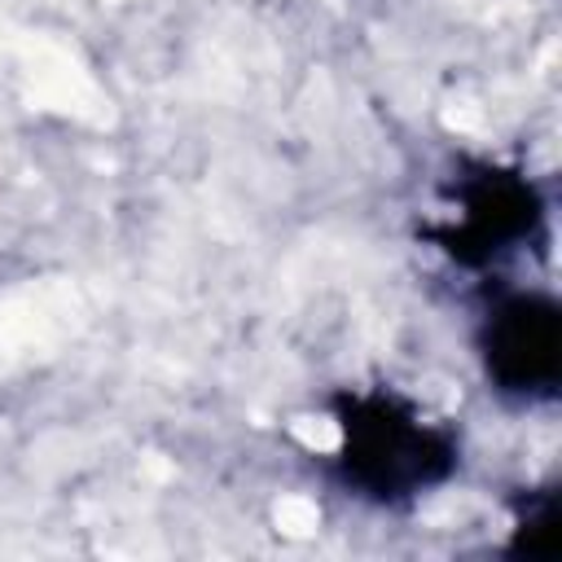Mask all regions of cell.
Listing matches in <instances>:
<instances>
[{
    "instance_id": "obj_1",
    "label": "cell",
    "mask_w": 562,
    "mask_h": 562,
    "mask_svg": "<svg viewBox=\"0 0 562 562\" xmlns=\"http://www.w3.org/2000/svg\"><path fill=\"white\" fill-rule=\"evenodd\" d=\"M329 474L369 509H413L461 470V435L391 382L347 386L329 400Z\"/></svg>"
},
{
    "instance_id": "obj_2",
    "label": "cell",
    "mask_w": 562,
    "mask_h": 562,
    "mask_svg": "<svg viewBox=\"0 0 562 562\" xmlns=\"http://www.w3.org/2000/svg\"><path fill=\"white\" fill-rule=\"evenodd\" d=\"M549 233V202L540 184L505 158H465L439 193V211L426 224L435 250L452 268L496 272Z\"/></svg>"
},
{
    "instance_id": "obj_3",
    "label": "cell",
    "mask_w": 562,
    "mask_h": 562,
    "mask_svg": "<svg viewBox=\"0 0 562 562\" xmlns=\"http://www.w3.org/2000/svg\"><path fill=\"white\" fill-rule=\"evenodd\" d=\"M474 356L487 378V391H496L505 404H553L562 373V316L553 294L536 285L496 290L483 303Z\"/></svg>"
},
{
    "instance_id": "obj_4",
    "label": "cell",
    "mask_w": 562,
    "mask_h": 562,
    "mask_svg": "<svg viewBox=\"0 0 562 562\" xmlns=\"http://www.w3.org/2000/svg\"><path fill=\"white\" fill-rule=\"evenodd\" d=\"M553 522H558V496H553V492H531V496L518 505V514H514V544L527 549V553H549L540 536H544Z\"/></svg>"
}]
</instances>
